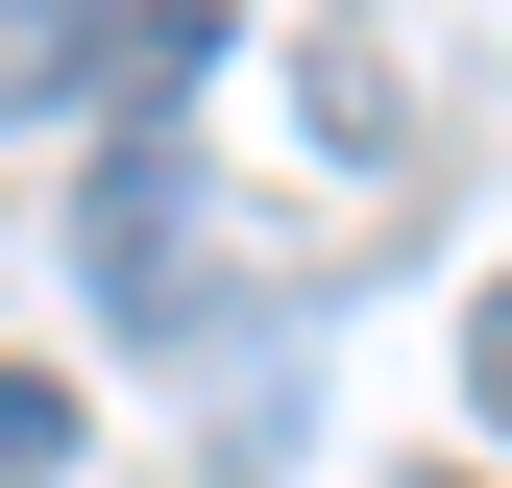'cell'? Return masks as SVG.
I'll return each instance as SVG.
<instances>
[{
	"label": "cell",
	"instance_id": "6da1fadb",
	"mask_svg": "<svg viewBox=\"0 0 512 488\" xmlns=\"http://www.w3.org/2000/svg\"><path fill=\"white\" fill-rule=\"evenodd\" d=\"M98 293L171 342V293H196V147L171 122H122V171H98Z\"/></svg>",
	"mask_w": 512,
	"mask_h": 488
},
{
	"label": "cell",
	"instance_id": "7a4b0ae2",
	"mask_svg": "<svg viewBox=\"0 0 512 488\" xmlns=\"http://www.w3.org/2000/svg\"><path fill=\"white\" fill-rule=\"evenodd\" d=\"M0 488H74V391L49 366H0Z\"/></svg>",
	"mask_w": 512,
	"mask_h": 488
},
{
	"label": "cell",
	"instance_id": "3957f363",
	"mask_svg": "<svg viewBox=\"0 0 512 488\" xmlns=\"http://www.w3.org/2000/svg\"><path fill=\"white\" fill-rule=\"evenodd\" d=\"M464 366H488V415H512V293H488V342H464Z\"/></svg>",
	"mask_w": 512,
	"mask_h": 488
},
{
	"label": "cell",
	"instance_id": "277c9868",
	"mask_svg": "<svg viewBox=\"0 0 512 488\" xmlns=\"http://www.w3.org/2000/svg\"><path fill=\"white\" fill-rule=\"evenodd\" d=\"M439 488H464V464H439Z\"/></svg>",
	"mask_w": 512,
	"mask_h": 488
}]
</instances>
